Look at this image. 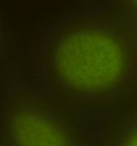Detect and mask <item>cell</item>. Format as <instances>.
Here are the masks:
<instances>
[{
    "instance_id": "5b68a950",
    "label": "cell",
    "mask_w": 137,
    "mask_h": 146,
    "mask_svg": "<svg viewBox=\"0 0 137 146\" xmlns=\"http://www.w3.org/2000/svg\"><path fill=\"white\" fill-rule=\"evenodd\" d=\"M110 5L123 14L137 17L136 0H104Z\"/></svg>"
},
{
    "instance_id": "3957f363",
    "label": "cell",
    "mask_w": 137,
    "mask_h": 146,
    "mask_svg": "<svg viewBox=\"0 0 137 146\" xmlns=\"http://www.w3.org/2000/svg\"><path fill=\"white\" fill-rule=\"evenodd\" d=\"M136 109L135 104L117 121L101 146H136Z\"/></svg>"
},
{
    "instance_id": "6da1fadb",
    "label": "cell",
    "mask_w": 137,
    "mask_h": 146,
    "mask_svg": "<svg viewBox=\"0 0 137 146\" xmlns=\"http://www.w3.org/2000/svg\"><path fill=\"white\" fill-rule=\"evenodd\" d=\"M137 17L104 0H77L48 25L38 72L53 99L79 107L118 104L136 91Z\"/></svg>"
},
{
    "instance_id": "277c9868",
    "label": "cell",
    "mask_w": 137,
    "mask_h": 146,
    "mask_svg": "<svg viewBox=\"0 0 137 146\" xmlns=\"http://www.w3.org/2000/svg\"><path fill=\"white\" fill-rule=\"evenodd\" d=\"M9 28L4 14L0 10V66L7 60Z\"/></svg>"
},
{
    "instance_id": "7a4b0ae2",
    "label": "cell",
    "mask_w": 137,
    "mask_h": 146,
    "mask_svg": "<svg viewBox=\"0 0 137 146\" xmlns=\"http://www.w3.org/2000/svg\"><path fill=\"white\" fill-rule=\"evenodd\" d=\"M4 79L0 84L1 146H84L73 119L54 99Z\"/></svg>"
}]
</instances>
